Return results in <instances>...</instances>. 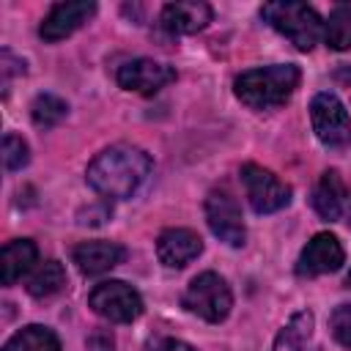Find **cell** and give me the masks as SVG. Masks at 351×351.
<instances>
[{
  "label": "cell",
  "mask_w": 351,
  "mask_h": 351,
  "mask_svg": "<svg viewBox=\"0 0 351 351\" xmlns=\"http://www.w3.org/2000/svg\"><path fill=\"white\" fill-rule=\"evenodd\" d=\"M151 173V156L134 145H110L88 165V184L101 197H132Z\"/></svg>",
  "instance_id": "obj_1"
},
{
  "label": "cell",
  "mask_w": 351,
  "mask_h": 351,
  "mask_svg": "<svg viewBox=\"0 0 351 351\" xmlns=\"http://www.w3.org/2000/svg\"><path fill=\"white\" fill-rule=\"evenodd\" d=\"M299 77L302 74L293 63H274L241 71L233 82V90L250 110H271L291 99V93L299 88Z\"/></svg>",
  "instance_id": "obj_2"
},
{
  "label": "cell",
  "mask_w": 351,
  "mask_h": 351,
  "mask_svg": "<svg viewBox=\"0 0 351 351\" xmlns=\"http://www.w3.org/2000/svg\"><path fill=\"white\" fill-rule=\"evenodd\" d=\"M261 16L277 30L282 33L296 49H313L324 33V22L315 14V8L304 5V3H291V0H280V3H266L261 8Z\"/></svg>",
  "instance_id": "obj_3"
},
{
  "label": "cell",
  "mask_w": 351,
  "mask_h": 351,
  "mask_svg": "<svg viewBox=\"0 0 351 351\" xmlns=\"http://www.w3.org/2000/svg\"><path fill=\"white\" fill-rule=\"evenodd\" d=\"M181 302L197 318L211 321V324H219V321L228 318V313L233 307V293H230L228 282L217 271H203V274H197L186 285Z\"/></svg>",
  "instance_id": "obj_4"
},
{
  "label": "cell",
  "mask_w": 351,
  "mask_h": 351,
  "mask_svg": "<svg viewBox=\"0 0 351 351\" xmlns=\"http://www.w3.org/2000/svg\"><path fill=\"white\" fill-rule=\"evenodd\" d=\"M239 176H241V184L247 189V200H250L252 211L274 214L291 203V186L285 181H280L271 170H266L255 162H247V165H241Z\"/></svg>",
  "instance_id": "obj_5"
},
{
  "label": "cell",
  "mask_w": 351,
  "mask_h": 351,
  "mask_svg": "<svg viewBox=\"0 0 351 351\" xmlns=\"http://www.w3.org/2000/svg\"><path fill=\"white\" fill-rule=\"evenodd\" d=\"M88 307L112 324H129L143 313V299L132 285L121 280H107L90 291Z\"/></svg>",
  "instance_id": "obj_6"
},
{
  "label": "cell",
  "mask_w": 351,
  "mask_h": 351,
  "mask_svg": "<svg viewBox=\"0 0 351 351\" xmlns=\"http://www.w3.org/2000/svg\"><path fill=\"white\" fill-rule=\"evenodd\" d=\"M310 121H313L315 137L324 145L340 148L351 143V115L335 93H318L310 101Z\"/></svg>",
  "instance_id": "obj_7"
},
{
  "label": "cell",
  "mask_w": 351,
  "mask_h": 351,
  "mask_svg": "<svg viewBox=\"0 0 351 351\" xmlns=\"http://www.w3.org/2000/svg\"><path fill=\"white\" fill-rule=\"evenodd\" d=\"M206 219H208V228L211 233L230 244V247H241L244 244V219H241V208L236 203V197L219 186V189H211L208 197H206Z\"/></svg>",
  "instance_id": "obj_8"
},
{
  "label": "cell",
  "mask_w": 351,
  "mask_h": 351,
  "mask_svg": "<svg viewBox=\"0 0 351 351\" xmlns=\"http://www.w3.org/2000/svg\"><path fill=\"white\" fill-rule=\"evenodd\" d=\"M118 85L123 90H132V93H143V96H151L156 90H162L165 85H170L176 80V69H170L167 63H156V60H148V58H137V60H129L118 69L115 74Z\"/></svg>",
  "instance_id": "obj_9"
},
{
  "label": "cell",
  "mask_w": 351,
  "mask_h": 351,
  "mask_svg": "<svg viewBox=\"0 0 351 351\" xmlns=\"http://www.w3.org/2000/svg\"><path fill=\"white\" fill-rule=\"evenodd\" d=\"M343 261H346V252H343V244L337 241V236L315 233L296 261V274L299 277L329 274V271H337L343 266Z\"/></svg>",
  "instance_id": "obj_10"
},
{
  "label": "cell",
  "mask_w": 351,
  "mask_h": 351,
  "mask_svg": "<svg viewBox=\"0 0 351 351\" xmlns=\"http://www.w3.org/2000/svg\"><path fill=\"white\" fill-rule=\"evenodd\" d=\"M93 14H96V3H90V0L58 3V5H52L49 14L44 16L38 33H41L44 41H60V38L71 36L77 27H82Z\"/></svg>",
  "instance_id": "obj_11"
},
{
  "label": "cell",
  "mask_w": 351,
  "mask_h": 351,
  "mask_svg": "<svg viewBox=\"0 0 351 351\" xmlns=\"http://www.w3.org/2000/svg\"><path fill=\"white\" fill-rule=\"evenodd\" d=\"M200 252H203V241L189 228H167L156 239V255L170 269H181V266L192 263Z\"/></svg>",
  "instance_id": "obj_12"
},
{
  "label": "cell",
  "mask_w": 351,
  "mask_h": 351,
  "mask_svg": "<svg viewBox=\"0 0 351 351\" xmlns=\"http://www.w3.org/2000/svg\"><path fill=\"white\" fill-rule=\"evenodd\" d=\"M123 258H126V250L115 241H82L71 250V261L88 277L115 269L118 263H123Z\"/></svg>",
  "instance_id": "obj_13"
},
{
  "label": "cell",
  "mask_w": 351,
  "mask_h": 351,
  "mask_svg": "<svg viewBox=\"0 0 351 351\" xmlns=\"http://www.w3.org/2000/svg\"><path fill=\"white\" fill-rule=\"evenodd\" d=\"M211 22V5L200 0H184V3H167L162 8V27L173 36H189L203 30Z\"/></svg>",
  "instance_id": "obj_14"
},
{
  "label": "cell",
  "mask_w": 351,
  "mask_h": 351,
  "mask_svg": "<svg viewBox=\"0 0 351 351\" xmlns=\"http://www.w3.org/2000/svg\"><path fill=\"white\" fill-rule=\"evenodd\" d=\"M346 203H348V186H346L343 176L337 170H326L313 189V208L318 211L321 219L335 222V219H340Z\"/></svg>",
  "instance_id": "obj_15"
},
{
  "label": "cell",
  "mask_w": 351,
  "mask_h": 351,
  "mask_svg": "<svg viewBox=\"0 0 351 351\" xmlns=\"http://www.w3.org/2000/svg\"><path fill=\"white\" fill-rule=\"evenodd\" d=\"M38 258V250L30 239H14L3 247L0 255V269H3V285H14L22 274H27L33 269Z\"/></svg>",
  "instance_id": "obj_16"
},
{
  "label": "cell",
  "mask_w": 351,
  "mask_h": 351,
  "mask_svg": "<svg viewBox=\"0 0 351 351\" xmlns=\"http://www.w3.org/2000/svg\"><path fill=\"white\" fill-rule=\"evenodd\" d=\"M313 313L310 310H299L288 318V324L277 332L274 337V348L271 351H304L307 340L313 337Z\"/></svg>",
  "instance_id": "obj_17"
},
{
  "label": "cell",
  "mask_w": 351,
  "mask_h": 351,
  "mask_svg": "<svg viewBox=\"0 0 351 351\" xmlns=\"http://www.w3.org/2000/svg\"><path fill=\"white\" fill-rule=\"evenodd\" d=\"M3 351H60V340L52 329L30 324V326L19 329L16 335H11L8 343L3 346Z\"/></svg>",
  "instance_id": "obj_18"
},
{
  "label": "cell",
  "mask_w": 351,
  "mask_h": 351,
  "mask_svg": "<svg viewBox=\"0 0 351 351\" xmlns=\"http://www.w3.org/2000/svg\"><path fill=\"white\" fill-rule=\"evenodd\" d=\"M66 285V269L58 261H44L33 269L30 280H27V293L36 299H47L52 293H58Z\"/></svg>",
  "instance_id": "obj_19"
},
{
  "label": "cell",
  "mask_w": 351,
  "mask_h": 351,
  "mask_svg": "<svg viewBox=\"0 0 351 351\" xmlns=\"http://www.w3.org/2000/svg\"><path fill=\"white\" fill-rule=\"evenodd\" d=\"M324 41L329 49H351V5L332 8L329 19L324 22Z\"/></svg>",
  "instance_id": "obj_20"
},
{
  "label": "cell",
  "mask_w": 351,
  "mask_h": 351,
  "mask_svg": "<svg viewBox=\"0 0 351 351\" xmlns=\"http://www.w3.org/2000/svg\"><path fill=\"white\" fill-rule=\"evenodd\" d=\"M69 112V104L60 99V96H52V93H41L36 96L33 107H30V115H33V123L41 126V129H49L55 123H60Z\"/></svg>",
  "instance_id": "obj_21"
},
{
  "label": "cell",
  "mask_w": 351,
  "mask_h": 351,
  "mask_svg": "<svg viewBox=\"0 0 351 351\" xmlns=\"http://www.w3.org/2000/svg\"><path fill=\"white\" fill-rule=\"evenodd\" d=\"M27 143L19 134H5L3 137V165L5 170H19L27 165Z\"/></svg>",
  "instance_id": "obj_22"
},
{
  "label": "cell",
  "mask_w": 351,
  "mask_h": 351,
  "mask_svg": "<svg viewBox=\"0 0 351 351\" xmlns=\"http://www.w3.org/2000/svg\"><path fill=\"white\" fill-rule=\"evenodd\" d=\"M329 329L335 340L346 348H351V304H337L329 315Z\"/></svg>",
  "instance_id": "obj_23"
},
{
  "label": "cell",
  "mask_w": 351,
  "mask_h": 351,
  "mask_svg": "<svg viewBox=\"0 0 351 351\" xmlns=\"http://www.w3.org/2000/svg\"><path fill=\"white\" fill-rule=\"evenodd\" d=\"M145 351H195V348L184 340H176V337H159V340L148 343Z\"/></svg>",
  "instance_id": "obj_24"
},
{
  "label": "cell",
  "mask_w": 351,
  "mask_h": 351,
  "mask_svg": "<svg viewBox=\"0 0 351 351\" xmlns=\"http://www.w3.org/2000/svg\"><path fill=\"white\" fill-rule=\"evenodd\" d=\"M88 351H112V335L104 329H96L88 337Z\"/></svg>",
  "instance_id": "obj_25"
},
{
  "label": "cell",
  "mask_w": 351,
  "mask_h": 351,
  "mask_svg": "<svg viewBox=\"0 0 351 351\" xmlns=\"http://www.w3.org/2000/svg\"><path fill=\"white\" fill-rule=\"evenodd\" d=\"M335 77H337L340 82H346V85L351 88V66H340V69L335 71Z\"/></svg>",
  "instance_id": "obj_26"
},
{
  "label": "cell",
  "mask_w": 351,
  "mask_h": 351,
  "mask_svg": "<svg viewBox=\"0 0 351 351\" xmlns=\"http://www.w3.org/2000/svg\"><path fill=\"white\" fill-rule=\"evenodd\" d=\"M346 280H348V285H351V271H348V277H346Z\"/></svg>",
  "instance_id": "obj_27"
}]
</instances>
